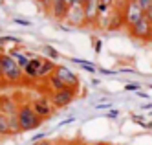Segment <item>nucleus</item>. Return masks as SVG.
<instances>
[{
	"label": "nucleus",
	"instance_id": "38",
	"mask_svg": "<svg viewBox=\"0 0 152 145\" xmlns=\"http://www.w3.org/2000/svg\"><path fill=\"white\" fill-rule=\"evenodd\" d=\"M150 40H152V28H150Z\"/></svg>",
	"mask_w": 152,
	"mask_h": 145
},
{
	"label": "nucleus",
	"instance_id": "22",
	"mask_svg": "<svg viewBox=\"0 0 152 145\" xmlns=\"http://www.w3.org/2000/svg\"><path fill=\"white\" fill-rule=\"evenodd\" d=\"M117 116H119V110H115V108H110L106 112V118H110V119H115Z\"/></svg>",
	"mask_w": 152,
	"mask_h": 145
},
{
	"label": "nucleus",
	"instance_id": "6",
	"mask_svg": "<svg viewBox=\"0 0 152 145\" xmlns=\"http://www.w3.org/2000/svg\"><path fill=\"white\" fill-rule=\"evenodd\" d=\"M31 107H33V110L42 118V119H50L53 116V112H55V105L51 103V99L50 96H39L35 97L33 101H31Z\"/></svg>",
	"mask_w": 152,
	"mask_h": 145
},
{
	"label": "nucleus",
	"instance_id": "4",
	"mask_svg": "<svg viewBox=\"0 0 152 145\" xmlns=\"http://www.w3.org/2000/svg\"><path fill=\"white\" fill-rule=\"evenodd\" d=\"M121 11H123V18H125V26L130 29L136 22L145 15V9H143V6L139 4V0H126L125 2V6L121 7Z\"/></svg>",
	"mask_w": 152,
	"mask_h": 145
},
{
	"label": "nucleus",
	"instance_id": "31",
	"mask_svg": "<svg viewBox=\"0 0 152 145\" xmlns=\"http://www.w3.org/2000/svg\"><path fill=\"white\" fill-rule=\"evenodd\" d=\"M143 129H148V130H152V121H145V125H143Z\"/></svg>",
	"mask_w": 152,
	"mask_h": 145
},
{
	"label": "nucleus",
	"instance_id": "17",
	"mask_svg": "<svg viewBox=\"0 0 152 145\" xmlns=\"http://www.w3.org/2000/svg\"><path fill=\"white\" fill-rule=\"evenodd\" d=\"M75 64H79V66H83V68L86 70V72H90V74H94V72H97V66L95 64H92V63H88V61H83V59H72Z\"/></svg>",
	"mask_w": 152,
	"mask_h": 145
},
{
	"label": "nucleus",
	"instance_id": "25",
	"mask_svg": "<svg viewBox=\"0 0 152 145\" xmlns=\"http://www.w3.org/2000/svg\"><path fill=\"white\" fill-rule=\"evenodd\" d=\"M31 145H55V143L48 140H40V141H31Z\"/></svg>",
	"mask_w": 152,
	"mask_h": 145
},
{
	"label": "nucleus",
	"instance_id": "14",
	"mask_svg": "<svg viewBox=\"0 0 152 145\" xmlns=\"http://www.w3.org/2000/svg\"><path fill=\"white\" fill-rule=\"evenodd\" d=\"M48 88H50V90L51 92H55V90H61V88H66V85H64V81L61 79V77L55 74V72H53L50 77H48Z\"/></svg>",
	"mask_w": 152,
	"mask_h": 145
},
{
	"label": "nucleus",
	"instance_id": "24",
	"mask_svg": "<svg viewBox=\"0 0 152 145\" xmlns=\"http://www.w3.org/2000/svg\"><path fill=\"white\" fill-rule=\"evenodd\" d=\"M15 24H20V26H31V22L26 20V18H15Z\"/></svg>",
	"mask_w": 152,
	"mask_h": 145
},
{
	"label": "nucleus",
	"instance_id": "36",
	"mask_svg": "<svg viewBox=\"0 0 152 145\" xmlns=\"http://www.w3.org/2000/svg\"><path fill=\"white\" fill-rule=\"evenodd\" d=\"M92 145H108L106 141H95V143H92Z\"/></svg>",
	"mask_w": 152,
	"mask_h": 145
},
{
	"label": "nucleus",
	"instance_id": "5",
	"mask_svg": "<svg viewBox=\"0 0 152 145\" xmlns=\"http://www.w3.org/2000/svg\"><path fill=\"white\" fill-rule=\"evenodd\" d=\"M75 96H77V90L72 88V86H66V88H61V90L51 92L50 99H51V103L55 105V108H64L73 101Z\"/></svg>",
	"mask_w": 152,
	"mask_h": 145
},
{
	"label": "nucleus",
	"instance_id": "39",
	"mask_svg": "<svg viewBox=\"0 0 152 145\" xmlns=\"http://www.w3.org/2000/svg\"><path fill=\"white\" fill-rule=\"evenodd\" d=\"M0 31H2V26H0Z\"/></svg>",
	"mask_w": 152,
	"mask_h": 145
},
{
	"label": "nucleus",
	"instance_id": "8",
	"mask_svg": "<svg viewBox=\"0 0 152 145\" xmlns=\"http://www.w3.org/2000/svg\"><path fill=\"white\" fill-rule=\"evenodd\" d=\"M64 20L70 22L72 26H84L86 24V18H84V9H83V4H72L68 7V13L64 17Z\"/></svg>",
	"mask_w": 152,
	"mask_h": 145
},
{
	"label": "nucleus",
	"instance_id": "9",
	"mask_svg": "<svg viewBox=\"0 0 152 145\" xmlns=\"http://www.w3.org/2000/svg\"><path fill=\"white\" fill-rule=\"evenodd\" d=\"M55 74H57V75L61 77V79L64 81V85H66V86H72V88H75V90L79 88V77H77V74H75L73 70H70L68 66L57 64Z\"/></svg>",
	"mask_w": 152,
	"mask_h": 145
},
{
	"label": "nucleus",
	"instance_id": "16",
	"mask_svg": "<svg viewBox=\"0 0 152 145\" xmlns=\"http://www.w3.org/2000/svg\"><path fill=\"white\" fill-rule=\"evenodd\" d=\"M9 55H11V57L18 63V66H20L22 70H24V66H26V64L29 63V59H31L29 55H26L24 52H20V50H11V52H9Z\"/></svg>",
	"mask_w": 152,
	"mask_h": 145
},
{
	"label": "nucleus",
	"instance_id": "3",
	"mask_svg": "<svg viewBox=\"0 0 152 145\" xmlns=\"http://www.w3.org/2000/svg\"><path fill=\"white\" fill-rule=\"evenodd\" d=\"M0 66H2V75L9 83H18L24 77V70L18 66V63L9 53H0Z\"/></svg>",
	"mask_w": 152,
	"mask_h": 145
},
{
	"label": "nucleus",
	"instance_id": "11",
	"mask_svg": "<svg viewBox=\"0 0 152 145\" xmlns=\"http://www.w3.org/2000/svg\"><path fill=\"white\" fill-rule=\"evenodd\" d=\"M125 26V18H123V11L121 9H114L110 17H108V24H106V29L108 31H117V29H121Z\"/></svg>",
	"mask_w": 152,
	"mask_h": 145
},
{
	"label": "nucleus",
	"instance_id": "30",
	"mask_svg": "<svg viewBox=\"0 0 152 145\" xmlns=\"http://www.w3.org/2000/svg\"><path fill=\"white\" fill-rule=\"evenodd\" d=\"M101 74H104V75H114L115 74V70H99Z\"/></svg>",
	"mask_w": 152,
	"mask_h": 145
},
{
	"label": "nucleus",
	"instance_id": "23",
	"mask_svg": "<svg viewBox=\"0 0 152 145\" xmlns=\"http://www.w3.org/2000/svg\"><path fill=\"white\" fill-rule=\"evenodd\" d=\"M132 121H134V123H139L141 127L145 125V119H143V116H136V114H132Z\"/></svg>",
	"mask_w": 152,
	"mask_h": 145
},
{
	"label": "nucleus",
	"instance_id": "35",
	"mask_svg": "<svg viewBox=\"0 0 152 145\" xmlns=\"http://www.w3.org/2000/svg\"><path fill=\"white\" fill-rule=\"evenodd\" d=\"M143 108H147V110L150 108V110H152V103H145V105H143Z\"/></svg>",
	"mask_w": 152,
	"mask_h": 145
},
{
	"label": "nucleus",
	"instance_id": "27",
	"mask_svg": "<svg viewBox=\"0 0 152 145\" xmlns=\"http://www.w3.org/2000/svg\"><path fill=\"white\" fill-rule=\"evenodd\" d=\"M44 138H46V132H39V134L33 136V140H31V141H40V140H44Z\"/></svg>",
	"mask_w": 152,
	"mask_h": 145
},
{
	"label": "nucleus",
	"instance_id": "34",
	"mask_svg": "<svg viewBox=\"0 0 152 145\" xmlns=\"http://www.w3.org/2000/svg\"><path fill=\"white\" fill-rule=\"evenodd\" d=\"M99 50H101V42L95 39V52H99Z\"/></svg>",
	"mask_w": 152,
	"mask_h": 145
},
{
	"label": "nucleus",
	"instance_id": "13",
	"mask_svg": "<svg viewBox=\"0 0 152 145\" xmlns=\"http://www.w3.org/2000/svg\"><path fill=\"white\" fill-rule=\"evenodd\" d=\"M55 68H57L55 61H51V59L44 57V59H42V64H40V68H39L37 79H48V77H50L53 72H55Z\"/></svg>",
	"mask_w": 152,
	"mask_h": 145
},
{
	"label": "nucleus",
	"instance_id": "12",
	"mask_svg": "<svg viewBox=\"0 0 152 145\" xmlns=\"http://www.w3.org/2000/svg\"><path fill=\"white\" fill-rule=\"evenodd\" d=\"M40 64H42V57H31L29 63L24 66V77H28V79H37Z\"/></svg>",
	"mask_w": 152,
	"mask_h": 145
},
{
	"label": "nucleus",
	"instance_id": "41",
	"mask_svg": "<svg viewBox=\"0 0 152 145\" xmlns=\"http://www.w3.org/2000/svg\"><path fill=\"white\" fill-rule=\"evenodd\" d=\"M150 116H152V112H150Z\"/></svg>",
	"mask_w": 152,
	"mask_h": 145
},
{
	"label": "nucleus",
	"instance_id": "33",
	"mask_svg": "<svg viewBox=\"0 0 152 145\" xmlns=\"http://www.w3.org/2000/svg\"><path fill=\"white\" fill-rule=\"evenodd\" d=\"M103 4H108V6H114L115 4V0H101Z\"/></svg>",
	"mask_w": 152,
	"mask_h": 145
},
{
	"label": "nucleus",
	"instance_id": "32",
	"mask_svg": "<svg viewBox=\"0 0 152 145\" xmlns=\"http://www.w3.org/2000/svg\"><path fill=\"white\" fill-rule=\"evenodd\" d=\"M145 15H147V17H148L150 20H152V6H150V7H148L147 11H145Z\"/></svg>",
	"mask_w": 152,
	"mask_h": 145
},
{
	"label": "nucleus",
	"instance_id": "7",
	"mask_svg": "<svg viewBox=\"0 0 152 145\" xmlns=\"http://www.w3.org/2000/svg\"><path fill=\"white\" fill-rule=\"evenodd\" d=\"M150 28H152V20L147 15H143L130 28V35L137 40H150Z\"/></svg>",
	"mask_w": 152,
	"mask_h": 145
},
{
	"label": "nucleus",
	"instance_id": "40",
	"mask_svg": "<svg viewBox=\"0 0 152 145\" xmlns=\"http://www.w3.org/2000/svg\"><path fill=\"white\" fill-rule=\"evenodd\" d=\"M148 86H150V88H152V85H148Z\"/></svg>",
	"mask_w": 152,
	"mask_h": 145
},
{
	"label": "nucleus",
	"instance_id": "1",
	"mask_svg": "<svg viewBox=\"0 0 152 145\" xmlns=\"http://www.w3.org/2000/svg\"><path fill=\"white\" fill-rule=\"evenodd\" d=\"M44 119H42L31 107V101H22L18 105V125H20V132L26 130H35L39 129Z\"/></svg>",
	"mask_w": 152,
	"mask_h": 145
},
{
	"label": "nucleus",
	"instance_id": "29",
	"mask_svg": "<svg viewBox=\"0 0 152 145\" xmlns=\"http://www.w3.org/2000/svg\"><path fill=\"white\" fill-rule=\"evenodd\" d=\"M95 108H110V103H97Z\"/></svg>",
	"mask_w": 152,
	"mask_h": 145
},
{
	"label": "nucleus",
	"instance_id": "18",
	"mask_svg": "<svg viewBox=\"0 0 152 145\" xmlns=\"http://www.w3.org/2000/svg\"><path fill=\"white\" fill-rule=\"evenodd\" d=\"M42 52H44V55H46L48 59H51V61H57V59L61 57L59 52H57L55 48H53V46H50V44H46V46L42 48Z\"/></svg>",
	"mask_w": 152,
	"mask_h": 145
},
{
	"label": "nucleus",
	"instance_id": "10",
	"mask_svg": "<svg viewBox=\"0 0 152 145\" xmlns=\"http://www.w3.org/2000/svg\"><path fill=\"white\" fill-rule=\"evenodd\" d=\"M99 4H101V0H84L83 2L86 24H97V18H99Z\"/></svg>",
	"mask_w": 152,
	"mask_h": 145
},
{
	"label": "nucleus",
	"instance_id": "37",
	"mask_svg": "<svg viewBox=\"0 0 152 145\" xmlns=\"http://www.w3.org/2000/svg\"><path fill=\"white\" fill-rule=\"evenodd\" d=\"M0 79H4V75H2V66H0Z\"/></svg>",
	"mask_w": 152,
	"mask_h": 145
},
{
	"label": "nucleus",
	"instance_id": "28",
	"mask_svg": "<svg viewBox=\"0 0 152 145\" xmlns=\"http://www.w3.org/2000/svg\"><path fill=\"white\" fill-rule=\"evenodd\" d=\"M68 145H90V143L84 141V140H73V141H70Z\"/></svg>",
	"mask_w": 152,
	"mask_h": 145
},
{
	"label": "nucleus",
	"instance_id": "15",
	"mask_svg": "<svg viewBox=\"0 0 152 145\" xmlns=\"http://www.w3.org/2000/svg\"><path fill=\"white\" fill-rule=\"evenodd\" d=\"M9 136H13L11 127H9V121H7V118L2 112H0V140L9 138Z\"/></svg>",
	"mask_w": 152,
	"mask_h": 145
},
{
	"label": "nucleus",
	"instance_id": "26",
	"mask_svg": "<svg viewBox=\"0 0 152 145\" xmlns=\"http://www.w3.org/2000/svg\"><path fill=\"white\" fill-rule=\"evenodd\" d=\"M139 4H141V6H143V9L147 11V9H148V7L152 6V0H139Z\"/></svg>",
	"mask_w": 152,
	"mask_h": 145
},
{
	"label": "nucleus",
	"instance_id": "2",
	"mask_svg": "<svg viewBox=\"0 0 152 145\" xmlns=\"http://www.w3.org/2000/svg\"><path fill=\"white\" fill-rule=\"evenodd\" d=\"M0 112L7 118L11 132L13 134H18L20 125H18V103H17V99L9 97V96H0Z\"/></svg>",
	"mask_w": 152,
	"mask_h": 145
},
{
	"label": "nucleus",
	"instance_id": "20",
	"mask_svg": "<svg viewBox=\"0 0 152 145\" xmlns=\"http://www.w3.org/2000/svg\"><path fill=\"white\" fill-rule=\"evenodd\" d=\"M125 90H128V92H139L141 90V85L139 83H126L125 85Z\"/></svg>",
	"mask_w": 152,
	"mask_h": 145
},
{
	"label": "nucleus",
	"instance_id": "21",
	"mask_svg": "<svg viewBox=\"0 0 152 145\" xmlns=\"http://www.w3.org/2000/svg\"><path fill=\"white\" fill-rule=\"evenodd\" d=\"M51 2H53V0H37V4L42 7V9H50V6H51Z\"/></svg>",
	"mask_w": 152,
	"mask_h": 145
},
{
	"label": "nucleus",
	"instance_id": "19",
	"mask_svg": "<svg viewBox=\"0 0 152 145\" xmlns=\"http://www.w3.org/2000/svg\"><path fill=\"white\" fill-rule=\"evenodd\" d=\"M7 42H20L18 37H13V35H4V37H0V44H7Z\"/></svg>",
	"mask_w": 152,
	"mask_h": 145
}]
</instances>
